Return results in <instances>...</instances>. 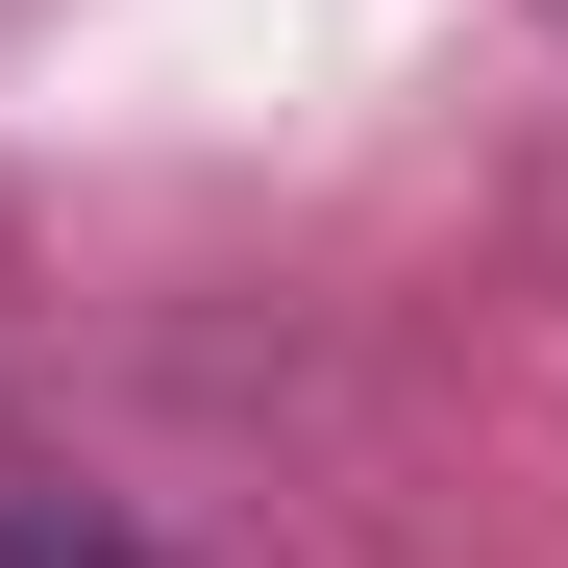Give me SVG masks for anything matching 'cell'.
<instances>
[{"label": "cell", "mask_w": 568, "mask_h": 568, "mask_svg": "<svg viewBox=\"0 0 568 568\" xmlns=\"http://www.w3.org/2000/svg\"><path fill=\"white\" fill-rule=\"evenodd\" d=\"M0 568H149L124 519H74V495H0Z\"/></svg>", "instance_id": "cell-1"}]
</instances>
